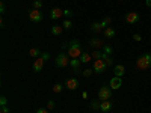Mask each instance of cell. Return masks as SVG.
I'll use <instances>...</instances> for the list:
<instances>
[{"label": "cell", "mask_w": 151, "mask_h": 113, "mask_svg": "<svg viewBox=\"0 0 151 113\" xmlns=\"http://www.w3.org/2000/svg\"><path fill=\"white\" fill-rule=\"evenodd\" d=\"M80 59V62L82 64H88V62H91V59H92V56L89 54V53H86V51H83V54L79 57Z\"/></svg>", "instance_id": "18"}, {"label": "cell", "mask_w": 151, "mask_h": 113, "mask_svg": "<svg viewBox=\"0 0 151 113\" xmlns=\"http://www.w3.org/2000/svg\"><path fill=\"white\" fill-rule=\"evenodd\" d=\"M103 53H106V54H109V56H112V54H113V48H112L110 45H107V44H104V47H103Z\"/></svg>", "instance_id": "22"}, {"label": "cell", "mask_w": 151, "mask_h": 113, "mask_svg": "<svg viewBox=\"0 0 151 113\" xmlns=\"http://www.w3.org/2000/svg\"><path fill=\"white\" fill-rule=\"evenodd\" d=\"M47 109H48V110H52V109H55V101H53V99H50V101L47 103Z\"/></svg>", "instance_id": "32"}, {"label": "cell", "mask_w": 151, "mask_h": 113, "mask_svg": "<svg viewBox=\"0 0 151 113\" xmlns=\"http://www.w3.org/2000/svg\"><path fill=\"white\" fill-rule=\"evenodd\" d=\"M92 72H94V69H92V68H86V69H83V71H82V74L85 75V77H89V75H92Z\"/></svg>", "instance_id": "27"}, {"label": "cell", "mask_w": 151, "mask_h": 113, "mask_svg": "<svg viewBox=\"0 0 151 113\" xmlns=\"http://www.w3.org/2000/svg\"><path fill=\"white\" fill-rule=\"evenodd\" d=\"M109 86H110L112 91H118L119 87L122 86V79H121V77H113V79L109 82Z\"/></svg>", "instance_id": "7"}, {"label": "cell", "mask_w": 151, "mask_h": 113, "mask_svg": "<svg viewBox=\"0 0 151 113\" xmlns=\"http://www.w3.org/2000/svg\"><path fill=\"white\" fill-rule=\"evenodd\" d=\"M64 17L71 18V17H73V11H70V9H64Z\"/></svg>", "instance_id": "31"}, {"label": "cell", "mask_w": 151, "mask_h": 113, "mask_svg": "<svg viewBox=\"0 0 151 113\" xmlns=\"http://www.w3.org/2000/svg\"><path fill=\"white\" fill-rule=\"evenodd\" d=\"M115 33H116V30L113 29V27H106L104 32H103V35H104L106 38H113V36H115Z\"/></svg>", "instance_id": "17"}, {"label": "cell", "mask_w": 151, "mask_h": 113, "mask_svg": "<svg viewBox=\"0 0 151 113\" xmlns=\"http://www.w3.org/2000/svg\"><path fill=\"white\" fill-rule=\"evenodd\" d=\"M145 5H147L148 8H151V0H145Z\"/></svg>", "instance_id": "39"}, {"label": "cell", "mask_w": 151, "mask_h": 113, "mask_svg": "<svg viewBox=\"0 0 151 113\" xmlns=\"http://www.w3.org/2000/svg\"><path fill=\"white\" fill-rule=\"evenodd\" d=\"M0 113H9L8 106H2V109H0Z\"/></svg>", "instance_id": "34"}, {"label": "cell", "mask_w": 151, "mask_h": 113, "mask_svg": "<svg viewBox=\"0 0 151 113\" xmlns=\"http://www.w3.org/2000/svg\"><path fill=\"white\" fill-rule=\"evenodd\" d=\"M0 106H8V99H6V97H5V95L0 97Z\"/></svg>", "instance_id": "30"}, {"label": "cell", "mask_w": 151, "mask_h": 113, "mask_svg": "<svg viewBox=\"0 0 151 113\" xmlns=\"http://www.w3.org/2000/svg\"><path fill=\"white\" fill-rule=\"evenodd\" d=\"M29 18H30L33 23H40V21H42L44 14H42L40 9H32V11L29 12Z\"/></svg>", "instance_id": "6"}, {"label": "cell", "mask_w": 151, "mask_h": 113, "mask_svg": "<svg viewBox=\"0 0 151 113\" xmlns=\"http://www.w3.org/2000/svg\"><path fill=\"white\" fill-rule=\"evenodd\" d=\"M136 67H137V69H141V71L150 69L151 68V53H145V54L137 57Z\"/></svg>", "instance_id": "2"}, {"label": "cell", "mask_w": 151, "mask_h": 113, "mask_svg": "<svg viewBox=\"0 0 151 113\" xmlns=\"http://www.w3.org/2000/svg\"><path fill=\"white\" fill-rule=\"evenodd\" d=\"M89 45L94 47V48H101V47H104V42L100 39V38H92L89 41Z\"/></svg>", "instance_id": "15"}, {"label": "cell", "mask_w": 151, "mask_h": 113, "mask_svg": "<svg viewBox=\"0 0 151 113\" xmlns=\"http://www.w3.org/2000/svg\"><path fill=\"white\" fill-rule=\"evenodd\" d=\"M29 54H30L32 57H40V56H41V53H40V50H38V48H30Z\"/></svg>", "instance_id": "24"}, {"label": "cell", "mask_w": 151, "mask_h": 113, "mask_svg": "<svg viewBox=\"0 0 151 113\" xmlns=\"http://www.w3.org/2000/svg\"><path fill=\"white\" fill-rule=\"evenodd\" d=\"M100 104H101V103H98V101H91L89 103V109L94 110V112L95 110H100Z\"/></svg>", "instance_id": "23"}, {"label": "cell", "mask_w": 151, "mask_h": 113, "mask_svg": "<svg viewBox=\"0 0 151 113\" xmlns=\"http://www.w3.org/2000/svg\"><path fill=\"white\" fill-rule=\"evenodd\" d=\"M113 74H115V77H122L125 74V67L124 65H115L113 67Z\"/></svg>", "instance_id": "13"}, {"label": "cell", "mask_w": 151, "mask_h": 113, "mask_svg": "<svg viewBox=\"0 0 151 113\" xmlns=\"http://www.w3.org/2000/svg\"><path fill=\"white\" fill-rule=\"evenodd\" d=\"M62 27H64V29H67V30H70V29L73 27V21H71L70 18H67L64 23H62Z\"/></svg>", "instance_id": "21"}, {"label": "cell", "mask_w": 151, "mask_h": 113, "mask_svg": "<svg viewBox=\"0 0 151 113\" xmlns=\"http://www.w3.org/2000/svg\"><path fill=\"white\" fill-rule=\"evenodd\" d=\"M82 97H83V98L86 99V98H88V92H83V94H82Z\"/></svg>", "instance_id": "40"}, {"label": "cell", "mask_w": 151, "mask_h": 113, "mask_svg": "<svg viewBox=\"0 0 151 113\" xmlns=\"http://www.w3.org/2000/svg\"><path fill=\"white\" fill-rule=\"evenodd\" d=\"M139 18H141V15L137 14V12H129V14L125 15V21H127L129 24L137 23V21H139Z\"/></svg>", "instance_id": "8"}, {"label": "cell", "mask_w": 151, "mask_h": 113, "mask_svg": "<svg viewBox=\"0 0 151 113\" xmlns=\"http://www.w3.org/2000/svg\"><path fill=\"white\" fill-rule=\"evenodd\" d=\"M60 17H64V9L53 8L52 11H50V18H52V20H59Z\"/></svg>", "instance_id": "10"}, {"label": "cell", "mask_w": 151, "mask_h": 113, "mask_svg": "<svg viewBox=\"0 0 151 113\" xmlns=\"http://www.w3.org/2000/svg\"><path fill=\"white\" fill-rule=\"evenodd\" d=\"M50 30H52V33L53 35H60L62 32H64V27H62V26H58V24H55V26H52V29H50Z\"/></svg>", "instance_id": "19"}, {"label": "cell", "mask_w": 151, "mask_h": 113, "mask_svg": "<svg viewBox=\"0 0 151 113\" xmlns=\"http://www.w3.org/2000/svg\"><path fill=\"white\" fill-rule=\"evenodd\" d=\"M133 39L137 41V42H141V41H142V36H141V35H137V33H134V35H133Z\"/></svg>", "instance_id": "33"}, {"label": "cell", "mask_w": 151, "mask_h": 113, "mask_svg": "<svg viewBox=\"0 0 151 113\" xmlns=\"http://www.w3.org/2000/svg\"><path fill=\"white\" fill-rule=\"evenodd\" d=\"M101 59H103V60L106 62V65H107V67H112V65H113V59H112V57H110L109 54H106V53H103V56H101Z\"/></svg>", "instance_id": "20"}, {"label": "cell", "mask_w": 151, "mask_h": 113, "mask_svg": "<svg viewBox=\"0 0 151 113\" xmlns=\"http://www.w3.org/2000/svg\"><path fill=\"white\" fill-rule=\"evenodd\" d=\"M0 12H2V14H3V12H5V3H3V2L0 3Z\"/></svg>", "instance_id": "37"}, {"label": "cell", "mask_w": 151, "mask_h": 113, "mask_svg": "<svg viewBox=\"0 0 151 113\" xmlns=\"http://www.w3.org/2000/svg\"><path fill=\"white\" fill-rule=\"evenodd\" d=\"M41 57H42V59L47 62V60L50 59V54H48V53H42V54H41Z\"/></svg>", "instance_id": "35"}, {"label": "cell", "mask_w": 151, "mask_h": 113, "mask_svg": "<svg viewBox=\"0 0 151 113\" xmlns=\"http://www.w3.org/2000/svg\"><path fill=\"white\" fill-rule=\"evenodd\" d=\"M65 87H67V89H70V91H76V89L79 87L77 79H68V80L65 82Z\"/></svg>", "instance_id": "12"}, {"label": "cell", "mask_w": 151, "mask_h": 113, "mask_svg": "<svg viewBox=\"0 0 151 113\" xmlns=\"http://www.w3.org/2000/svg\"><path fill=\"white\" fill-rule=\"evenodd\" d=\"M91 30H92L94 33H103V32H104V27H103L101 23H92V24H91Z\"/></svg>", "instance_id": "16"}, {"label": "cell", "mask_w": 151, "mask_h": 113, "mask_svg": "<svg viewBox=\"0 0 151 113\" xmlns=\"http://www.w3.org/2000/svg\"><path fill=\"white\" fill-rule=\"evenodd\" d=\"M36 113H48V110L44 109V107H41V109H38V110H36Z\"/></svg>", "instance_id": "36"}, {"label": "cell", "mask_w": 151, "mask_h": 113, "mask_svg": "<svg viewBox=\"0 0 151 113\" xmlns=\"http://www.w3.org/2000/svg\"><path fill=\"white\" fill-rule=\"evenodd\" d=\"M91 56L94 57V60H97V59H101L103 53H100V51H97V50H94V51H92V54H91Z\"/></svg>", "instance_id": "29"}, {"label": "cell", "mask_w": 151, "mask_h": 113, "mask_svg": "<svg viewBox=\"0 0 151 113\" xmlns=\"http://www.w3.org/2000/svg\"><path fill=\"white\" fill-rule=\"evenodd\" d=\"M44 62H45V60H44L41 56H40V57H36L35 62H33V71H35V72L42 71V69H44Z\"/></svg>", "instance_id": "9"}, {"label": "cell", "mask_w": 151, "mask_h": 113, "mask_svg": "<svg viewBox=\"0 0 151 113\" xmlns=\"http://www.w3.org/2000/svg\"><path fill=\"white\" fill-rule=\"evenodd\" d=\"M110 23H112V18H110V17H106V18L101 21V24H103V27H104V29L110 26Z\"/></svg>", "instance_id": "26"}, {"label": "cell", "mask_w": 151, "mask_h": 113, "mask_svg": "<svg viewBox=\"0 0 151 113\" xmlns=\"http://www.w3.org/2000/svg\"><path fill=\"white\" fill-rule=\"evenodd\" d=\"M112 97V89H110V86L107 84H103L101 87H100V91H98V98L101 99V101H106V99H110Z\"/></svg>", "instance_id": "4"}, {"label": "cell", "mask_w": 151, "mask_h": 113, "mask_svg": "<svg viewBox=\"0 0 151 113\" xmlns=\"http://www.w3.org/2000/svg\"><path fill=\"white\" fill-rule=\"evenodd\" d=\"M106 68H107V65H106V62H104L103 59H97V60H94V67H92V69H94L95 74H101V72H104Z\"/></svg>", "instance_id": "5"}, {"label": "cell", "mask_w": 151, "mask_h": 113, "mask_svg": "<svg viewBox=\"0 0 151 113\" xmlns=\"http://www.w3.org/2000/svg\"><path fill=\"white\" fill-rule=\"evenodd\" d=\"M70 47V42H64V44H62V48H68Z\"/></svg>", "instance_id": "38"}, {"label": "cell", "mask_w": 151, "mask_h": 113, "mask_svg": "<svg viewBox=\"0 0 151 113\" xmlns=\"http://www.w3.org/2000/svg\"><path fill=\"white\" fill-rule=\"evenodd\" d=\"M113 107V103L110 101V99H106V101H101V104H100V110H101L103 113H109Z\"/></svg>", "instance_id": "11"}, {"label": "cell", "mask_w": 151, "mask_h": 113, "mask_svg": "<svg viewBox=\"0 0 151 113\" xmlns=\"http://www.w3.org/2000/svg\"><path fill=\"white\" fill-rule=\"evenodd\" d=\"M80 64H82V62H80V59H71V62H70V67L73 68V71L74 72H80Z\"/></svg>", "instance_id": "14"}, {"label": "cell", "mask_w": 151, "mask_h": 113, "mask_svg": "<svg viewBox=\"0 0 151 113\" xmlns=\"http://www.w3.org/2000/svg\"><path fill=\"white\" fill-rule=\"evenodd\" d=\"M71 59H79L82 54H83V50H82V45L77 39H74L70 42V47H68V53H67Z\"/></svg>", "instance_id": "1"}, {"label": "cell", "mask_w": 151, "mask_h": 113, "mask_svg": "<svg viewBox=\"0 0 151 113\" xmlns=\"http://www.w3.org/2000/svg\"><path fill=\"white\" fill-rule=\"evenodd\" d=\"M62 89H64V86H62V84H59V83L53 86V92H55V94H59V92H62Z\"/></svg>", "instance_id": "28"}, {"label": "cell", "mask_w": 151, "mask_h": 113, "mask_svg": "<svg viewBox=\"0 0 151 113\" xmlns=\"http://www.w3.org/2000/svg\"><path fill=\"white\" fill-rule=\"evenodd\" d=\"M70 62L71 60H70V56L67 53H59L56 56V59H55V65L58 68H67L70 65Z\"/></svg>", "instance_id": "3"}, {"label": "cell", "mask_w": 151, "mask_h": 113, "mask_svg": "<svg viewBox=\"0 0 151 113\" xmlns=\"http://www.w3.org/2000/svg\"><path fill=\"white\" fill-rule=\"evenodd\" d=\"M32 8H33V9H41V8H42V2H41V0H33Z\"/></svg>", "instance_id": "25"}]
</instances>
